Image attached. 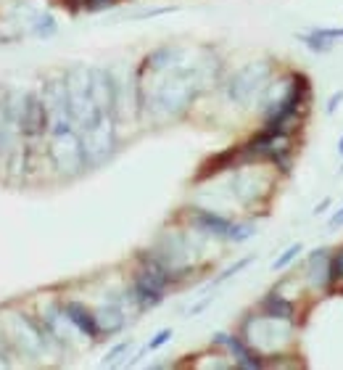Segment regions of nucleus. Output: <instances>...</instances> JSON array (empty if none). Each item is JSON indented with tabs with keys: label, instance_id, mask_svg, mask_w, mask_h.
Returning a JSON list of instances; mask_svg holds the SVG:
<instances>
[{
	"label": "nucleus",
	"instance_id": "1",
	"mask_svg": "<svg viewBox=\"0 0 343 370\" xmlns=\"http://www.w3.org/2000/svg\"><path fill=\"white\" fill-rule=\"evenodd\" d=\"M269 75V64L264 61H257V64L246 66L240 75L230 82V98L233 101H248L259 87L264 85V79Z\"/></svg>",
	"mask_w": 343,
	"mask_h": 370
},
{
	"label": "nucleus",
	"instance_id": "2",
	"mask_svg": "<svg viewBox=\"0 0 343 370\" xmlns=\"http://www.w3.org/2000/svg\"><path fill=\"white\" fill-rule=\"evenodd\" d=\"M51 127L48 120V106L37 96H27L22 109V130L24 135H43Z\"/></svg>",
	"mask_w": 343,
	"mask_h": 370
},
{
	"label": "nucleus",
	"instance_id": "3",
	"mask_svg": "<svg viewBox=\"0 0 343 370\" xmlns=\"http://www.w3.org/2000/svg\"><path fill=\"white\" fill-rule=\"evenodd\" d=\"M214 344H222V347H225L227 352H230V355L235 357V362L240 365V368H248V370L264 368V359H261V355L248 347L243 338L227 336V333H216V336H214Z\"/></svg>",
	"mask_w": 343,
	"mask_h": 370
},
{
	"label": "nucleus",
	"instance_id": "4",
	"mask_svg": "<svg viewBox=\"0 0 343 370\" xmlns=\"http://www.w3.org/2000/svg\"><path fill=\"white\" fill-rule=\"evenodd\" d=\"M64 315H66V323H72V326H75L79 333H85L87 338L103 336V331L98 326V317L93 315L85 305H79V302H66Z\"/></svg>",
	"mask_w": 343,
	"mask_h": 370
},
{
	"label": "nucleus",
	"instance_id": "5",
	"mask_svg": "<svg viewBox=\"0 0 343 370\" xmlns=\"http://www.w3.org/2000/svg\"><path fill=\"white\" fill-rule=\"evenodd\" d=\"M190 219L198 230H204L209 236H216V238H230V230L235 222H230L227 217H219L209 209H190Z\"/></svg>",
	"mask_w": 343,
	"mask_h": 370
},
{
	"label": "nucleus",
	"instance_id": "6",
	"mask_svg": "<svg viewBox=\"0 0 343 370\" xmlns=\"http://www.w3.org/2000/svg\"><path fill=\"white\" fill-rule=\"evenodd\" d=\"M132 299H135V305H138L140 310H150V307L164 302V288L150 283L145 275L135 272V278H132Z\"/></svg>",
	"mask_w": 343,
	"mask_h": 370
},
{
	"label": "nucleus",
	"instance_id": "7",
	"mask_svg": "<svg viewBox=\"0 0 343 370\" xmlns=\"http://www.w3.org/2000/svg\"><path fill=\"white\" fill-rule=\"evenodd\" d=\"M304 270H306L309 281L317 286V288H330V275H328V270H330V254L325 249L311 251Z\"/></svg>",
	"mask_w": 343,
	"mask_h": 370
},
{
	"label": "nucleus",
	"instance_id": "8",
	"mask_svg": "<svg viewBox=\"0 0 343 370\" xmlns=\"http://www.w3.org/2000/svg\"><path fill=\"white\" fill-rule=\"evenodd\" d=\"M261 310H264V317L269 320H280V323H293L296 317V305L283 299L280 294H269L261 299Z\"/></svg>",
	"mask_w": 343,
	"mask_h": 370
},
{
	"label": "nucleus",
	"instance_id": "9",
	"mask_svg": "<svg viewBox=\"0 0 343 370\" xmlns=\"http://www.w3.org/2000/svg\"><path fill=\"white\" fill-rule=\"evenodd\" d=\"M299 40L306 45V48H311L314 53H328V51L332 48V40H325V37L317 34L314 30H311L309 34H299Z\"/></svg>",
	"mask_w": 343,
	"mask_h": 370
},
{
	"label": "nucleus",
	"instance_id": "10",
	"mask_svg": "<svg viewBox=\"0 0 343 370\" xmlns=\"http://www.w3.org/2000/svg\"><path fill=\"white\" fill-rule=\"evenodd\" d=\"M328 275H330V286L343 283V249L330 257V270H328Z\"/></svg>",
	"mask_w": 343,
	"mask_h": 370
},
{
	"label": "nucleus",
	"instance_id": "11",
	"mask_svg": "<svg viewBox=\"0 0 343 370\" xmlns=\"http://www.w3.org/2000/svg\"><path fill=\"white\" fill-rule=\"evenodd\" d=\"M301 249H304L301 243H293V246H288V249L283 251L278 260H275V264H272V270H283V267H288L290 262H293V260H296V257L301 254Z\"/></svg>",
	"mask_w": 343,
	"mask_h": 370
},
{
	"label": "nucleus",
	"instance_id": "12",
	"mask_svg": "<svg viewBox=\"0 0 343 370\" xmlns=\"http://www.w3.org/2000/svg\"><path fill=\"white\" fill-rule=\"evenodd\" d=\"M251 262H254V257H246V260H238L235 264H233V267H227V270L222 272V275H219V278H216L214 283H222V281H227V278H233V275H235V272L246 270V267H248V264H251Z\"/></svg>",
	"mask_w": 343,
	"mask_h": 370
},
{
	"label": "nucleus",
	"instance_id": "13",
	"mask_svg": "<svg viewBox=\"0 0 343 370\" xmlns=\"http://www.w3.org/2000/svg\"><path fill=\"white\" fill-rule=\"evenodd\" d=\"M254 236V225H233V230H230V238L227 241H246Z\"/></svg>",
	"mask_w": 343,
	"mask_h": 370
},
{
	"label": "nucleus",
	"instance_id": "14",
	"mask_svg": "<svg viewBox=\"0 0 343 370\" xmlns=\"http://www.w3.org/2000/svg\"><path fill=\"white\" fill-rule=\"evenodd\" d=\"M119 0H85V11H106L111 6H117Z\"/></svg>",
	"mask_w": 343,
	"mask_h": 370
},
{
	"label": "nucleus",
	"instance_id": "15",
	"mask_svg": "<svg viewBox=\"0 0 343 370\" xmlns=\"http://www.w3.org/2000/svg\"><path fill=\"white\" fill-rule=\"evenodd\" d=\"M169 338H172V328H164V331H159V333H156V336L150 338L148 349H150V352H153V349L164 347V344H167V341H169Z\"/></svg>",
	"mask_w": 343,
	"mask_h": 370
},
{
	"label": "nucleus",
	"instance_id": "16",
	"mask_svg": "<svg viewBox=\"0 0 343 370\" xmlns=\"http://www.w3.org/2000/svg\"><path fill=\"white\" fill-rule=\"evenodd\" d=\"M34 32L37 34H51V32H56V22H53V16H43V24H40V27H37V30H34Z\"/></svg>",
	"mask_w": 343,
	"mask_h": 370
},
{
	"label": "nucleus",
	"instance_id": "17",
	"mask_svg": "<svg viewBox=\"0 0 343 370\" xmlns=\"http://www.w3.org/2000/svg\"><path fill=\"white\" fill-rule=\"evenodd\" d=\"M127 347H129V341H122L119 347H114V349H111V352H108L106 359H103V362H106V365H108V362H114V359H119V357H122V355H124V349H127Z\"/></svg>",
	"mask_w": 343,
	"mask_h": 370
},
{
	"label": "nucleus",
	"instance_id": "18",
	"mask_svg": "<svg viewBox=\"0 0 343 370\" xmlns=\"http://www.w3.org/2000/svg\"><path fill=\"white\" fill-rule=\"evenodd\" d=\"M64 3V8L69 13H79V11H85V0H61Z\"/></svg>",
	"mask_w": 343,
	"mask_h": 370
},
{
	"label": "nucleus",
	"instance_id": "19",
	"mask_svg": "<svg viewBox=\"0 0 343 370\" xmlns=\"http://www.w3.org/2000/svg\"><path fill=\"white\" fill-rule=\"evenodd\" d=\"M343 101V90H338V93H335V96H332L330 101H328V106H325V111H328V114H335V111H338V103H341Z\"/></svg>",
	"mask_w": 343,
	"mask_h": 370
},
{
	"label": "nucleus",
	"instance_id": "20",
	"mask_svg": "<svg viewBox=\"0 0 343 370\" xmlns=\"http://www.w3.org/2000/svg\"><path fill=\"white\" fill-rule=\"evenodd\" d=\"M328 207H330V198H325V201H322L320 207L314 209V215H322V212H325V209H328Z\"/></svg>",
	"mask_w": 343,
	"mask_h": 370
},
{
	"label": "nucleus",
	"instance_id": "21",
	"mask_svg": "<svg viewBox=\"0 0 343 370\" xmlns=\"http://www.w3.org/2000/svg\"><path fill=\"white\" fill-rule=\"evenodd\" d=\"M338 153L343 156V138H341V143H338Z\"/></svg>",
	"mask_w": 343,
	"mask_h": 370
},
{
	"label": "nucleus",
	"instance_id": "22",
	"mask_svg": "<svg viewBox=\"0 0 343 370\" xmlns=\"http://www.w3.org/2000/svg\"><path fill=\"white\" fill-rule=\"evenodd\" d=\"M341 172H343V167H341Z\"/></svg>",
	"mask_w": 343,
	"mask_h": 370
}]
</instances>
